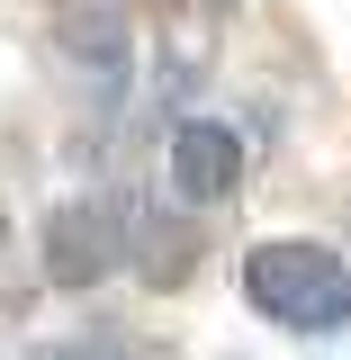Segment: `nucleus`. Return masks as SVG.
Here are the masks:
<instances>
[{"mask_svg":"<svg viewBox=\"0 0 351 360\" xmlns=\"http://www.w3.org/2000/svg\"><path fill=\"white\" fill-rule=\"evenodd\" d=\"M243 297L262 324H288V333H343L351 324V270L333 243H307V234H270L243 252Z\"/></svg>","mask_w":351,"mask_h":360,"instance_id":"f257e3e1","label":"nucleus"},{"mask_svg":"<svg viewBox=\"0 0 351 360\" xmlns=\"http://www.w3.org/2000/svg\"><path fill=\"white\" fill-rule=\"evenodd\" d=\"M127 262V234H117V217L108 207H54L45 217V279L54 288H99L108 270Z\"/></svg>","mask_w":351,"mask_h":360,"instance_id":"f03ea898","label":"nucleus"},{"mask_svg":"<svg viewBox=\"0 0 351 360\" xmlns=\"http://www.w3.org/2000/svg\"><path fill=\"white\" fill-rule=\"evenodd\" d=\"M172 189L189 198V207H225V198L243 189V135L217 127V117L172 127Z\"/></svg>","mask_w":351,"mask_h":360,"instance_id":"7ed1b4c3","label":"nucleus"},{"mask_svg":"<svg viewBox=\"0 0 351 360\" xmlns=\"http://www.w3.org/2000/svg\"><path fill=\"white\" fill-rule=\"evenodd\" d=\"M63 54H82L90 72L127 63V0H63Z\"/></svg>","mask_w":351,"mask_h":360,"instance_id":"20e7f679","label":"nucleus"},{"mask_svg":"<svg viewBox=\"0 0 351 360\" xmlns=\"http://www.w3.org/2000/svg\"><path fill=\"white\" fill-rule=\"evenodd\" d=\"M0 243H9V217H0Z\"/></svg>","mask_w":351,"mask_h":360,"instance_id":"39448f33","label":"nucleus"}]
</instances>
